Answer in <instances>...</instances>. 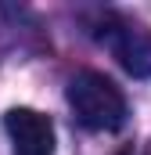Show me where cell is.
I'll use <instances>...</instances> for the list:
<instances>
[{
    "instance_id": "cell-3",
    "label": "cell",
    "mask_w": 151,
    "mask_h": 155,
    "mask_svg": "<svg viewBox=\"0 0 151 155\" xmlns=\"http://www.w3.org/2000/svg\"><path fill=\"white\" fill-rule=\"evenodd\" d=\"M14 155H54V123L36 108H11L4 116Z\"/></svg>"
},
{
    "instance_id": "cell-2",
    "label": "cell",
    "mask_w": 151,
    "mask_h": 155,
    "mask_svg": "<svg viewBox=\"0 0 151 155\" xmlns=\"http://www.w3.org/2000/svg\"><path fill=\"white\" fill-rule=\"evenodd\" d=\"M94 36L119 58V65L130 76H140V79L151 76V33L144 25H133L126 18L108 15L101 22V29H94Z\"/></svg>"
},
{
    "instance_id": "cell-1",
    "label": "cell",
    "mask_w": 151,
    "mask_h": 155,
    "mask_svg": "<svg viewBox=\"0 0 151 155\" xmlns=\"http://www.w3.org/2000/svg\"><path fill=\"white\" fill-rule=\"evenodd\" d=\"M69 108L79 119V126L97 130V134H115L126 126V94L115 87L104 72H76L69 79Z\"/></svg>"
},
{
    "instance_id": "cell-5",
    "label": "cell",
    "mask_w": 151,
    "mask_h": 155,
    "mask_svg": "<svg viewBox=\"0 0 151 155\" xmlns=\"http://www.w3.org/2000/svg\"><path fill=\"white\" fill-rule=\"evenodd\" d=\"M144 155H151V148H148V152H144Z\"/></svg>"
},
{
    "instance_id": "cell-4",
    "label": "cell",
    "mask_w": 151,
    "mask_h": 155,
    "mask_svg": "<svg viewBox=\"0 0 151 155\" xmlns=\"http://www.w3.org/2000/svg\"><path fill=\"white\" fill-rule=\"evenodd\" d=\"M119 155H133V152H119Z\"/></svg>"
}]
</instances>
